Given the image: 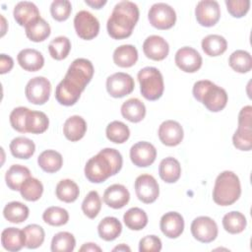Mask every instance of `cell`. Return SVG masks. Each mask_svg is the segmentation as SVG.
I'll list each match as a JSON object with an SVG mask.
<instances>
[{
  "label": "cell",
  "instance_id": "603a6c76",
  "mask_svg": "<svg viewBox=\"0 0 252 252\" xmlns=\"http://www.w3.org/2000/svg\"><path fill=\"white\" fill-rule=\"evenodd\" d=\"M17 60L19 65L26 71L35 72L44 65L43 55L36 49L25 48L18 53Z\"/></svg>",
  "mask_w": 252,
  "mask_h": 252
},
{
  "label": "cell",
  "instance_id": "f907efd6",
  "mask_svg": "<svg viewBox=\"0 0 252 252\" xmlns=\"http://www.w3.org/2000/svg\"><path fill=\"white\" fill-rule=\"evenodd\" d=\"M224 3L228 13L234 18L244 17L250 8L249 0H225Z\"/></svg>",
  "mask_w": 252,
  "mask_h": 252
},
{
  "label": "cell",
  "instance_id": "f35d334b",
  "mask_svg": "<svg viewBox=\"0 0 252 252\" xmlns=\"http://www.w3.org/2000/svg\"><path fill=\"white\" fill-rule=\"evenodd\" d=\"M228 64L235 72L244 74L252 69V57L248 51L238 49L229 55Z\"/></svg>",
  "mask_w": 252,
  "mask_h": 252
},
{
  "label": "cell",
  "instance_id": "836d02e7",
  "mask_svg": "<svg viewBox=\"0 0 252 252\" xmlns=\"http://www.w3.org/2000/svg\"><path fill=\"white\" fill-rule=\"evenodd\" d=\"M202 49L208 56H219L227 48L226 39L220 34H209L202 39Z\"/></svg>",
  "mask_w": 252,
  "mask_h": 252
},
{
  "label": "cell",
  "instance_id": "4dcf8cb0",
  "mask_svg": "<svg viewBox=\"0 0 252 252\" xmlns=\"http://www.w3.org/2000/svg\"><path fill=\"white\" fill-rule=\"evenodd\" d=\"M38 166L47 173H54L61 169L63 158L60 153L54 150H45L37 158Z\"/></svg>",
  "mask_w": 252,
  "mask_h": 252
},
{
  "label": "cell",
  "instance_id": "11a10c76",
  "mask_svg": "<svg viewBox=\"0 0 252 252\" xmlns=\"http://www.w3.org/2000/svg\"><path fill=\"white\" fill-rule=\"evenodd\" d=\"M85 3L93 9H100L106 4V0H85Z\"/></svg>",
  "mask_w": 252,
  "mask_h": 252
},
{
  "label": "cell",
  "instance_id": "e575fe53",
  "mask_svg": "<svg viewBox=\"0 0 252 252\" xmlns=\"http://www.w3.org/2000/svg\"><path fill=\"white\" fill-rule=\"evenodd\" d=\"M55 194L60 201L65 203H73L78 199L80 189L77 183L72 179H62L56 185Z\"/></svg>",
  "mask_w": 252,
  "mask_h": 252
},
{
  "label": "cell",
  "instance_id": "8d00e7d4",
  "mask_svg": "<svg viewBox=\"0 0 252 252\" xmlns=\"http://www.w3.org/2000/svg\"><path fill=\"white\" fill-rule=\"evenodd\" d=\"M247 225L245 216L237 211L225 214L222 218V226L225 231L230 234H238L242 232Z\"/></svg>",
  "mask_w": 252,
  "mask_h": 252
},
{
  "label": "cell",
  "instance_id": "5bb4252c",
  "mask_svg": "<svg viewBox=\"0 0 252 252\" xmlns=\"http://www.w3.org/2000/svg\"><path fill=\"white\" fill-rule=\"evenodd\" d=\"M195 16L197 22L203 27L215 26L220 18V8L215 0L199 1L195 8Z\"/></svg>",
  "mask_w": 252,
  "mask_h": 252
},
{
  "label": "cell",
  "instance_id": "bcb514c9",
  "mask_svg": "<svg viewBox=\"0 0 252 252\" xmlns=\"http://www.w3.org/2000/svg\"><path fill=\"white\" fill-rule=\"evenodd\" d=\"M42 220H44V222H46L49 225L61 226L68 222L69 214H68L67 210H65L61 207L52 206V207L47 208L43 212Z\"/></svg>",
  "mask_w": 252,
  "mask_h": 252
},
{
  "label": "cell",
  "instance_id": "3957f363",
  "mask_svg": "<svg viewBox=\"0 0 252 252\" xmlns=\"http://www.w3.org/2000/svg\"><path fill=\"white\" fill-rule=\"evenodd\" d=\"M241 195V185L238 176L230 170L220 172L216 178L213 189V200L217 205L229 206L235 203Z\"/></svg>",
  "mask_w": 252,
  "mask_h": 252
},
{
  "label": "cell",
  "instance_id": "44dd1931",
  "mask_svg": "<svg viewBox=\"0 0 252 252\" xmlns=\"http://www.w3.org/2000/svg\"><path fill=\"white\" fill-rule=\"evenodd\" d=\"M130 193L122 184H112L103 193V202L112 209H121L128 204Z\"/></svg>",
  "mask_w": 252,
  "mask_h": 252
},
{
  "label": "cell",
  "instance_id": "4fadbf2b",
  "mask_svg": "<svg viewBox=\"0 0 252 252\" xmlns=\"http://www.w3.org/2000/svg\"><path fill=\"white\" fill-rule=\"evenodd\" d=\"M134 186L138 199L145 204L154 203L159 195L158 183L153 175H139L135 180Z\"/></svg>",
  "mask_w": 252,
  "mask_h": 252
},
{
  "label": "cell",
  "instance_id": "8fae6325",
  "mask_svg": "<svg viewBox=\"0 0 252 252\" xmlns=\"http://www.w3.org/2000/svg\"><path fill=\"white\" fill-rule=\"evenodd\" d=\"M190 229L193 237L202 243L213 242L219 233L217 222L212 218L206 216L194 219Z\"/></svg>",
  "mask_w": 252,
  "mask_h": 252
},
{
  "label": "cell",
  "instance_id": "74e56055",
  "mask_svg": "<svg viewBox=\"0 0 252 252\" xmlns=\"http://www.w3.org/2000/svg\"><path fill=\"white\" fill-rule=\"evenodd\" d=\"M49 125L47 115L42 111L31 110L27 117V132L32 134H41L45 132Z\"/></svg>",
  "mask_w": 252,
  "mask_h": 252
},
{
  "label": "cell",
  "instance_id": "f5cc1de1",
  "mask_svg": "<svg viewBox=\"0 0 252 252\" xmlns=\"http://www.w3.org/2000/svg\"><path fill=\"white\" fill-rule=\"evenodd\" d=\"M14 66V60L7 54H0V73L6 74L12 70Z\"/></svg>",
  "mask_w": 252,
  "mask_h": 252
},
{
  "label": "cell",
  "instance_id": "cb8c5ba5",
  "mask_svg": "<svg viewBox=\"0 0 252 252\" xmlns=\"http://www.w3.org/2000/svg\"><path fill=\"white\" fill-rule=\"evenodd\" d=\"M1 243L4 249L10 252L20 251L26 246V237L23 229L7 227L1 233Z\"/></svg>",
  "mask_w": 252,
  "mask_h": 252
},
{
  "label": "cell",
  "instance_id": "ee69618b",
  "mask_svg": "<svg viewBox=\"0 0 252 252\" xmlns=\"http://www.w3.org/2000/svg\"><path fill=\"white\" fill-rule=\"evenodd\" d=\"M71 50V42L67 36L60 35L53 38L48 44L50 56L55 60L65 59Z\"/></svg>",
  "mask_w": 252,
  "mask_h": 252
},
{
  "label": "cell",
  "instance_id": "681fc988",
  "mask_svg": "<svg viewBox=\"0 0 252 252\" xmlns=\"http://www.w3.org/2000/svg\"><path fill=\"white\" fill-rule=\"evenodd\" d=\"M72 12L71 2L68 0H54L50 5V14L58 22L66 21Z\"/></svg>",
  "mask_w": 252,
  "mask_h": 252
},
{
  "label": "cell",
  "instance_id": "277c9868",
  "mask_svg": "<svg viewBox=\"0 0 252 252\" xmlns=\"http://www.w3.org/2000/svg\"><path fill=\"white\" fill-rule=\"evenodd\" d=\"M192 93L195 99L202 102L212 112H219L226 106L228 97L225 90L209 80L197 81Z\"/></svg>",
  "mask_w": 252,
  "mask_h": 252
},
{
  "label": "cell",
  "instance_id": "1f68e13d",
  "mask_svg": "<svg viewBox=\"0 0 252 252\" xmlns=\"http://www.w3.org/2000/svg\"><path fill=\"white\" fill-rule=\"evenodd\" d=\"M25 31L27 37L33 42H40L45 40L51 32L49 24L41 17L28 24L25 27Z\"/></svg>",
  "mask_w": 252,
  "mask_h": 252
},
{
  "label": "cell",
  "instance_id": "d6a6232c",
  "mask_svg": "<svg viewBox=\"0 0 252 252\" xmlns=\"http://www.w3.org/2000/svg\"><path fill=\"white\" fill-rule=\"evenodd\" d=\"M10 151L13 157L22 159H28L35 152L34 143L27 137H16L10 143Z\"/></svg>",
  "mask_w": 252,
  "mask_h": 252
},
{
  "label": "cell",
  "instance_id": "52a82bcc",
  "mask_svg": "<svg viewBox=\"0 0 252 252\" xmlns=\"http://www.w3.org/2000/svg\"><path fill=\"white\" fill-rule=\"evenodd\" d=\"M93 63L86 58H77L69 66L64 78L78 86L83 92L94 76Z\"/></svg>",
  "mask_w": 252,
  "mask_h": 252
},
{
  "label": "cell",
  "instance_id": "6f0895ef",
  "mask_svg": "<svg viewBox=\"0 0 252 252\" xmlns=\"http://www.w3.org/2000/svg\"><path fill=\"white\" fill-rule=\"evenodd\" d=\"M1 20H2V33H1V36H3L6 32V29H5V25H6V20L5 18L3 17V15H1Z\"/></svg>",
  "mask_w": 252,
  "mask_h": 252
},
{
  "label": "cell",
  "instance_id": "7c38bea8",
  "mask_svg": "<svg viewBox=\"0 0 252 252\" xmlns=\"http://www.w3.org/2000/svg\"><path fill=\"white\" fill-rule=\"evenodd\" d=\"M135 88L134 79L127 73L117 72L106 79V91L115 98L130 94Z\"/></svg>",
  "mask_w": 252,
  "mask_h": 252
},
{
  "label": "cell",
  "instance_id": "7402d4cb",
  "mask_svg": "<svg viewBox=\"0 0 252 252\" xmlns=\"http://www.w3.org/2000/svg\"><path fill=\"white\" fill-rule=\"evenodd\" d=\"M13 16L17 24L26 27L28 24L40 18V14L36 5L30 1H21L16 4Z\"/></svg>",
  "mask_w": 252,
  "mask_h": 252
},
{
  "label": "cell",
  "instance_id": "9a60e30c",
  "mask_svg": "<svg viewBox=\"0 0 252 252\" xmlns=\"http://www.w3.org/2000/svg\"><path fill=\"white\" fill-rule=\"evenodd\" d=\"M176 66L183 72L195 73L197 72L203 63L200 53L190 46H184L179 48L174 57Z\"/></svg>",
  "mask_w": 252,
  "mask_h": 252
},
{
  "label": "cell",
  "instance_id": "f546056e",
  "mask_svg": "<svg viewBox=\"0 0 252 252\" xmlns=\"http://www.w3.org/2000/svg\"><path fill=\"white\" fill-rule=\"evenodd\" d=\"M121 231L122 224L115 217H105L97 225L98 235L105 241H112L116 239L121 234Z\"/></svg>",
  "mask_w": 252,
  "mask_h": 252
},
{
  "label": "cell",
  "instance_id": "ac0fdd59",
  "mask_svg": "<svg viewBox=\"0 0 252 252\" xmlns=\"http://www.w3.org/2000/svg\"><path fill=\"white\" fill-rule=\"evenodd\" d=\"M143 51L148 58L155 61H161L168 55L169 45L162 36L153 34L145 39Z\"/></svg>",
  "mask_w": 252,
  "mask_h": 252
},
{
  "label": "cell",
  "instance_id": "f1b7e54d",
  "mask_svg": "<svg viewBox=\"0 0 252 252\" xmlns=\"http://www.w3.org/2000/svg\"><path fill=\"white\" fill-rule=\"evenodd\" d=\"M158 174L166 183L176 182L181 175V166L179 161L172 157L163 158L158 165Z\"/></svg>",
  "mask_w": 252,
  "mask_h": 252
},
{
  "label": "cell",
  "instance_id": "b9f144b4",
  "mask_svg": "<svg viewBox=\"0 0 252 252\" xmlns=\"http://www.w3.org/2000/svg\"><path fill=\"white\" fill-rule=\"evenodd\" d=\"M20 193L21 196L27 201H37L43 193V185L38 179L31 176L22 184Z\"/></svg>",
  "mask_w": 252,
  "mask_h": 252
},
{
  "label": "cell",
  "instance_id": "ba28073f",
  "mask_svg": "<svg viewBox=\"0 0 252 252\" xmlns=\"http://www.w3.org/2000/svg\"><path fill=\"white\" fill-rule=\"evenodd\" d=\"M148 19L154 28L158 30H168L176 22V13L170 5L158 2L150 8Z\"/></svg>",
  "mask_w": 252,
  "mask_h": 252
},
{
  "label": "cell",
  "instance_id": "7bdbcfd3",
  "mask_svg": "<svg viewBox=\"0 0 252 252\" xmlns=\"http://www.w3.org/2000/svg\"><path fill=\"white\" fill-rule=\"evenodd\" d=\"M75 246L74 235L68 231H60L52 237L50 248L52 252H72Z\"/></svg>",
  "mask_w": 252,
  "mask_h": 252
},
{
  "label": "cell",
  "instance_id": "816d5d0a",
  "mask_svg": "<svg viewBox=\"0 0 252 252\" xmlns=\"http://www.w3.org/2000/svg\"><path fill=\"white\" fill-rule=\"evenodd\" d=\"M161 240L156 235H147L139 242L140 252H158L161 250Z\"/></svg>",
  "mask_w": 252,
  "mask_h": 252
},
{
  "label": "cell",
  "instance_id": "9c48e42d",
  "mask_svg": "<svg viewBox=\"0 0 252 252\" xmlns=\"http://www.w3.org/2000/svg\"><path fill=\"white\" fill-rule=\"evenodd\" d=\"M51 84L48 79L37 76L31 79L25 88V94L28 100L36 105H42L49 99Z\"/></svg>",
  "mask_w": 252,
  "mask_h": 252
},
{
  "label": "cell",
  "instance_id": "7dc6e473",
  "mask_svg": "<svg viewBox=\"0 0 252 252\" xmlns=\"http://www.w3.org/2000/svg\"><path fill=\"white\" fill-rule=\"evenodd\" d=\"M101 209V200L96 191H90L82 203V211L89 219H94Z\"/></svg>",
  "mask_w": 252,
  "mask_h": 252
},
{
  "label": "cell",
  "instance_id": "7a4b0ae2",
  "mask_svg": "<svg viewBox=\"0 0 252 252\" xmlns=\"http://www.w3.org/2000/svg\"><path fill=\"white\" fill-rule=\"evenodd\" d=\"M139 16L140 12L137 4L127 0L118 2L107 20L108 34L114 39L129 37L139 20Z\"/></svg>",
  "mask_w": 252,
  "mask_h": 252
},
{
  "label": "cell",
  "instance_id": "d4e9b609",
  "mask_svg": "<svg viewBox=\"0 0 252 252\" xmlns=\"http://www.w3.org/2000/svg\"><path fill=\"white\" fill-rule=\"evenodd\" d=\"M87 132V122L82 116H70L63 125V134L67 140L77 142L81 140Z\"/></svg>",
  "mask_w": 252,
  "mask_h": 252
},
{
  "label": "cell",
  "instance_id": "5b68a950",
  "mask_svg": "<svg viewBox=\"0 0 252 252\" xmlns=\"http://www.w3.org/2000/svg\"><path fill=\"white\" fill-rule=\"evenodd\" d=\"M140 92L148 100L158 99L164 91L163 77L160 71L156 67H145L138 72L137 75Z\"/></svg>",
  "mask_w": 252,
  "mask_h": 252
},
{
  "label": "cell",
  "instance_id": "8992f818",
  "mask_svg": "<svg viewBox=\"0 0 252 252\" xmlns=\"http://www.w3.org/2000/svg\"><path fill=\"white\" fill-rule=\"evenodd\" d=\"M252 107L246 105L238 114V127L232 136L233 146L240 151L252 149Z\"/></svg>",
  "mask_w": 252,
  "mask_h": 252
},
{
  "label": "cell",
  "instance_id": "db71d44e",
  "mask_svg": "<svg viewBox=\"0 0 252 252\" xmlns=\"http://www.w3.org/2000/svg\"><path fill=\"white\" fill-rule=\"evenodd\" d=\"M80 251H86V252H89V251H92V252L98 251V252H100V251H101V248H100L99 246H97L95 243L88 242V243H85V244L80 248Z\"/></svg>",
  "mask_w": 252,
  "mask_h": 252
},
{
  "label": "cell",
  "instance_id": "484cf974",
  "mask_svg": "<svg viewBox=\"0 0 252 252\" xmlns=\"http://www.w3.org/2000/svg\"><path fill=\"white\" fill-rule=\"evenodd\" d=\"M121 114L128 121L138 123L146 116V106L144 102L137 97L129 98L122 103Z\"/></svg>",
  "mask_w": 252,
  "mask_h": 252
},
{
  "label": "cell",
  "instance_id": "d6986e66",
  "mask_svg": "<svg viewBox=\"0 0 252 252\" xmlns=\"http://www.w3.org/2000/svg\"><path fill=\"white\" fill-rule=\"evenodd\" d=\"M82 93L83 91L78 86L63 78L55 89V98L62 105L71 106L79 100Z\"/></svg>",
  "mask_w": 252,
  "mask_h": 252
},
{
  "label": "cell",
  "instance_id": "30bf717a",
  "mask_svg": "<svg viewBox=\"0 0 252 252\" xmlns=\"http://www.w3.org/2000/svg\"><path fill=\"white\" fill-rule=\"evenodd\" d=\"M74 28L79 37L91 40L99 32V22L92 13L82 10L74 18Z\"/></svg>",
  "mask_w": 252,
  "mask_h": 252
},
{
  "label": "cell",
  "instance_id": "ffe728a7",
  "mask_svg": "<svg viewBox=\"0 0 252 252\" xmlns=\"http://www.w3.org/2000/svg\"><path fill=\"white\" fill-rule=\"evenodd\" d=\"M161 232L168 238H177L184 230V219L177 212L165 213L159 221Z\"/></svg>",
  "mask_w": 252,
  "mask_h": 252
},
{
  "label": "cell",
  "instance_id": "9f6ffc18",
  "mask_svg": "<svg viewBox=\"0 0 252 252\" xmlns=\"http://www.w3.org/2000/svg\"><path fill=\"white\" fill-rule=\"evenodd\" d=\"M112 251H131V249H130V247L127 246L126 244L121 243V244H119L118 246L114 247V248L112 249Z\"/></svg>",
  "mask_w": 252,
  "mask_h": 252
},
{
  "label": "cell",
  "instance_id": "60d3db41",
  "mask_svg": "<svg viewBox=\"0 0 252 252\" xmlns=\"http://www.w3.org/2000/svg\"><path fill=\"white\" fill-rule=\"evenodd\" d=\"M105 134L110 142L115 144H122L129 139L130 130L125 123L114 120L106 126Z\"/></svg>",
  "mask_w": 252,
  "mask_h": 252
},
{
  "label": "cell",
  "instance_id": "83f0119b",
  "mask_svg": "<svg viewBox=\"0 0 252 252\" xmlns=\"http://www.w3.org/2000/svg\"><path fill=\"white\" fill-rule=\"evenodd\" d=\"M138 61V50L132 44H122L113 52V62L122 68H129Z\"/></svg>",
  "mask_w": 252,
  "mask_h": 252
},
{
  "label": "cell",
  "instance_id": "4316f807",
  "mask_svg": "<svg viewBox=\"0 0 252 252\" xmlns=\"http://www.w3.org/2000/svg\"><path fill=\"white\" fill-rule=\"evenodd\" d=\"M31 177L30 169L22 164H13L5 173L7 186L13 191H20L22 184Z\"/></svg>",
  "mask_w": 252,
  "mask_h": 252
},
{
  "label": "cell",
  "instance_id": "6da1fadb",
  "mask_svg": "<svg viewBox=\"0 0 252 252\" xmlns=\"http://www.w3.org/2000/svg\"><path fill=\"white\" fill-rule=\"evenodd\" d=\"M122 164L121 154L116 149L105 148L87 161L84 169L85 176L92 183H101L118 173Z\"/></svg>",
  "mask_w": 252,
  "mask_h": 252
},
{
  "label": "cell",
  "instance_id": "ab89813d",
  "mask_svg": "<svg viewBox=\"0 0 252 252\" xmlns=\"http://www.w3.org/2000/svg\"><path fill=\"white\" fill-rule=\"evenodd\" d=\"M123 220L129 229L141 230L148 224V216L144 210L134 207L125 212Z\"/></svg>",
  "mask_w": 252,
  "mask_h": 252
},
{
  "label": "cell",
  "instance_id": "d590c367",
  "mask_svg": "<svg viewBox=\"0 0 252 252\" xmlns=\"http://www.w3.org/2000/svg\"><path fill=\"white\" fill-rule=\"evenodd\" d=\"M30 215L29 208L18 201L8 203L3 209L4 218L12 223H21L25 221Z\"/></svg>",
  "mask_w": 252,
  "mask_h": 252
},
{
  "label": "cell",
  "instance_id": "2e32d148",
  "mask_svg": "<svg viewBox=\"0 0 252 252\" xmlns=\"http://www.w3.org/2000/svg\"><path fill=\"white\" fill-rule=\"evenodd\" d=\"M157 158L155 146L149 142L142 141L134 144L130 149V158L134 165L147 167L154 163Z\"/></svg>",
  "mask_w": 252,
  "mask_h": 252
},
{
  "label": "cell",
  "instance_id": "e0dca14e",
  "mask_svg": "<svg viewBox=\"0 0 252 252\" xmlns=\"http://www.w3.org/2000/svg\"><path fill=\"white\" fill-rule=\"evenodd\" d=\"M158 135L163 145L175 147L182 142L184 132L182 126L177 121L165 120L159 125Z\"/></svg>",
  "mask_w": 252,
  "mask_h": 252
},
{
  "label": "cell",
  "instance_id": "c3c4849f",
  "mask_svg": "<svg viewBox=\"0 0 252 252\" xmlns=\"http://www.w3.org/2000/svg\"><path fill=\"white\" fill-rule=\"evenodd\" d=\"M31 109L25 106H18L14 108L10 113V123L14 130L20 132V133H28L26 122L27 117Z\"/></svg>",
  "mask_w": 252,
  "mask_h": 252
},
{
  "label": "cell",
  "instance_id": "f6af8a7d",
  "mask_svg": "<svg viewBox=\"0 0 252 252\" xmlns=\"http://www.w3.org/2000/svg\"><path fill=\"white\" fill-rule=\"evenodd\" d=\"M26 237V247L29 249H35L39 247L45 237L44 229L35 223H32L24 227L23 229Z\"/></svg>",
  "mask_w": 252,
  "mask_h": 252
}]
</instances>
